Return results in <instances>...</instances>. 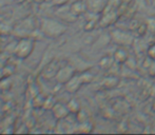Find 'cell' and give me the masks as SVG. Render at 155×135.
<instances>
[{
	"instance_id": "obj_8",
	"label": "cell",
	"mask_w": 155,
	"mask_h": 135,
	"mask_svg": "<svg viewBox=\"0 0 155 135\" xmlns=\"http://www.w3.org/2000/svg\"><path fill=\"white\" fill-rule=\"evenodd\" d=\"M67 107L69 109L70 113H73V114H76L80 110V104L77 99H71L67 104Z\"/></svg>"
},
{
	"instance_id": "obj_1",
	"label": "cell",
	"mask_w": 155,
	"mask_h": 135,
	"mask_svg": "<svg viewBox=\"0 0 155 135\" xmlns=\"http://www.w3.org/2000/svg\"><path fill=\"white\" fill-rule=\"evenodd\" d=\"M41 29H42L43 34L51 38H56L67 31V27L64 25L53 19H43Z\"/></svg>"
},
{
	"instance_id": "obj_3",
	"label": "cell",
	"mask_w": 155,
	"mask_h": 135,
	"mask_svg": "<svg viewBox=\"0 0 155 135\" xmlns=\"http://www.w3.org/2000/svg\"><path fill=\"white\" fill-rule=\"evenodd\" d=\"M74 76V69L70 66L63 67L56 74V79L60 82V84H65L69 79H71Z\"/></svg>"
},
{
	"instance_id": "obj_4",
	"label": "cell",
	"mask_w": 155,
	"mask_h": 135,
	"mask_svg": "<svg viewBox=\"0 0 155 135\" xmlns=\"http://www.w3.org/2000/svg\"><path fill=\"white\" fill-rule=\"evenodd\" d=\"M82 84H82L79 75H74L71 79H69L67 82H65L64 87H65V90H67L69 93H75L79 90L80 87H81Z\"/></svg>"
},
{
	"instance_id": "obj_13",
	"label": "cell",
	"mask_w": 155,
	"mask_h": 135,
	"mask_svg": "<svg viewBox=\"0 0 155 135\" xmlns=\"http://www.w3.org/2000/svg\"><path fill=\"white\" fill-rule=\"evenodd\" d=\"M148 56L150 59H152L155 62V43L150 45V48L148 49Z\"/></svg>"
},
{
	"instance_id": "obj_7",
	"label": "cell",
	"mask_w": 155,
	"mask_h": 135,
	"mask_svg": "<svg viewBox=\"0 0 155 135\" xmlns=\"http://www.w3.org/2000/svg\"><path fill=\"white\" fill-rule=\"evenodd\" d=\"M113 58H114L115 61L118 62V64H124V62L127 61V59H128V53L123 49H118L114 53Z\"/></svg>"
},
{
	"instance_id": "obj_2",
	"label": "cell",
	"mask_w": 155,
	"mask_h": 135,
	"mask_svg": "<svg viewBox=\"0 0 155 135\" xmlns=\"http://www.w3.org/2000/svg\"><path fill=\"white\" fill-rule=\"evenodd\" d=\"M33 49H34V41L31 39H21L18 43H17L16 48H15V55L18 58L25 59L27 58L30 54L32 53Z\"/></svg>"
},
{
	"instance_id": "obj_9",
	"label": "cell",
	"mask_w": 155,
	"mask_h": 135,
	"mask_svg": "<svg viewBox=\"0 0 155 135\" xmlns=\"http://www.w3.org/2000/svg\"><path fill=\"white\" fill-rule=\"evenodd\" d=\"M113 15L114 14H112V12L109 13V14H107V15H104V17L101 19V21H100L101 27H107V25H111V23L114 22L115 19H116V16L111 18V16H113Z\"/></svg>"
},
{
	"instance_id": "obj_12",
	"label": "cell",
	"mask_w": 155,
	"mask_h": 135,
	"mask_svg": "<svg viewBox=\"0 0 155 135\" xmlns=\"http://www.w3.org/2000/svg\"><path fill=\"white\" fill-rule=\"evenodd\" d=\"M79 132H84V133H89V132L92 131V123H90V121H86V123H81L79 125Z\"/></svg>"
},
{
	"instance_id": "obj_6",
	"label": "cell",
	"mask_w": 155,
	"mask_h": 135,
	"mask_svg": "<svg viewBox=\"0 0 155 135\" xmlns=\"http://www.w3.org/2000/svg\"><path fill=\"white\" fill-rule=\"evenodd\" d=\"M87 11V4L84 1H76L72 4L71 13L74 16H79Z\"/></svg>"
},
{
	"instance_id": "obj_14",
	"label": "cell",
	"mask_w": 155,
	"mask_h": 135,
	"mask_svg": "<svg viewBox=\"0 0 155 135\" xmlns=\"http://www.w3.org/2000/svg\"><path fill=\"white\" fill-rule=\"evenodd\" d=\"M69 0H53V3L57 6H61V5H64Z\"/></svg>"
},
{
	"instance_id": "obj_10",
	"label": "cell",
	"mask_w": 155,
	"mask_h": 135,
	"mask_svg": "<svg viewBox=\"0 0 155 135\" xmlns=\"http://www.w3.org/2000/svg\"><path fill=\"white\" fill-rule=\"evenodd\" d=\"M79 77H80V79H81V81L84 84H90V82H92L93 79H94L93 74L89 71H86V72H84V73H81L79 75Z\"/></svg>"
},
{
	"instance_id": "obj_11",
	"label": "cell",
	"mask_w": 155,
	"mask_h": 135,
	"mask_svg": "<svg viewBox=\"0 0 155 135\" xmlns=\"http://www.w3.org/2000/svg\"><path fill=\"white\" fill-rule=\"evenodd\" d=\"M76 119H77V121L79 123H86V121L89 120V115H88V113H87L84 110H82V109H80V110L78 111L77 113H76Z\"/></svg>"
},
{
	"instance_id": "obj_5",
	"label": "cell",
	"mask_w": 155,
	"mask_h": 135,
	"mask_svg": "<svg viewBox=\"0 0 155 135\" xmlns=\"http://www.w3.org/2000/svg\"><path fill=\"white\" fill-rule=\"evenodd\" d=\"M52 112H53L54 117L57 119H63L70 114V111L68 109L67 104H60V102L54 104V107L52 108Z\"/></svg>"
}]
</instances>
